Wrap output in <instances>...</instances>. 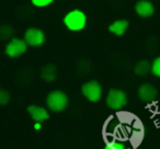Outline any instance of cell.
<instances>
[{"mask_svg":"<svg viewBox=\"0 0 160 149\" xmlns=\"http://www.w3.org/2000/svg\"><path fill=\"white\" fill-rule=\"evenodd\" d=\"M41 127H42L41 123H34V129H35V131H40Z\"/></svg>","mask_w":160,"mask_h":149,"instance_id":"cell-18","label":"cell"},{"mask_svg":"<svg viewBox=\"0 0 160 149\" xmlns=\"http://www.w3.org/2000/svg\"><path fill=\"white\" fill-rule=\"evenodd\" d=\"M137 96L142 102H146V103L153 102L158 98V90L151 83H142L138 88Z\"/></svg>","mask_w":160,"mask_h":149,"instance_id":"cell-7","label":"cell"},{"mask_svg":"<svg viewBox=\"0 0 160 149\" xmlns=\"http://www.w3.org/2000/svg\"><path fill=\"white\" fill-rule=\"evenodd\" d=\"M104 149H127L123 142H118V140H111L105 145Z\"/></svg>","mask_w":160,"mask_h":149,"instance_id":"cell-16","label":"cell"},{"mask_svg":"<svg viewBox=\"0 0 160 149\" xmlns=\"http://www.w3.org/2000/svg\"><path fill=\"white\" fill-rule=\"evenodd\" d=\"M151 73L157 78H160V56L155 58L151 62Z\"/></svg>","mask_w":160,"mask_h":149,"instance_id":"cell-14","label":"cell"},{"mask_svg":"<svg viewBox=\"0 0 160 149\" xmlns=\"http://www.w3.org/2000/svg\"><path fill=\"white\" fill-rule=\"evenodd\" d=\"M28 112L31 115L32 120L35 123H42L49 118V114L44 107L35 104H31L28 107Z\"/></svg>","mask_w":160,"mask_h":149,"instance_id":"cell-9","label":"cell"},{"mask_svg":"<svg viewBox=\"0 0 160 149\" xmlns=\"http://www.w3.org/2000/svg\"><path fill=\"white\" fill-rule=\"evenodd\" d=\"M13 30H12L11 27L9 25H2L1 29H0V37L2 38V40H8L10 38L12 35H13Z\"/></svg>","mask_w":160,"mask_h":149,"instance_id":"cell-13","label":"cell"},{"mask_svg":"<svg viewBox=\"0 0 160 149\" xmlns=\"http://www.w3.org/2000/svg\"><path fill=\"white\" fill-rule=\"evenodd\" d=\"M62 22L70 32H79L85 29L87 23V16L79 9L69 11L62 19Z\"/></svg>","mask_w":160,"mask_h":149,"instance_id":"cell-1","label":"cell"},{"mask_svg":"<svg viewBox=\"0 0 160 149\" xmlns=\"http://www.w3.org/2000/svg\"><path fill=\"white\" fill-rule=\"evenodd\" d=\"M68 102L69 101L67 94L60 90H54V91L49 92L46 97L47 107L55 113H60V112L65 111V109L68 107Z\"/></svg>","mask_w":160,"mask_h":149,"instance_id":"cell-2","label":"cell"},{"mask_svg":"<svg viewBox=\"0 0 160 149\" xmlns=\"http://www.w3.org/2000/svg\"><path fill=\"white\" fill-rule=\"evenodd\" d=\"M45 33L40 29L36 27H30L25 31L24 38L28 45L30 46H41L45 43Z\"/></svg>","mask_w":160,"mask_h":149,"instance_id":"cell-6","label":"cell"},{"mask_svg":"<svg viewBox=\"0 0 160 149\" xmlns=\"http://www.w3.org/2000/svg\"><path fill=\"white\" fill-rule=\"evenodd\" d=\"M108 107L114 111H120L127 104V96L123 90L112 88L105 99Z\"/></svg>","mask_w":160,"mask_h":149,"instance_id":"cell-3","label":"cell"},{"mask_svg":"<svg viewBox=\"0 0 160 149\" xmlns=\"http://www.w3.org/2000/svg\"><path fill=\"white\" fill-rule=\"evenodd\" d=\"M28 44L24 40L21 38H12L6 45L5 53L9 58H18L27 52Z\"/></svg>","mask_w":160,"mask_h":149,"instance_id":"cell-5","label":"cell"},{"mask_svg":"<svg viewBox=\"0 0 160 149\" xmlns=\"http://www.w3.org/2000/svg\"><path fill=\"white\" fill-rule=\"evenodd\" d=\"M128 24L129 23L127 20H116L109 25V31L116 36H122L126 32Z\"/></svg>","mask_w":160,"mask_h":149,"instance_id":"cell-11","label":"cell"},{"mask_svg":"<svg viewBox=\"0 0 160 149\" xmlns=\"http://www.w3.org/2000/svg\"><path fill=\"white\" fill-rule=\"evenodd\" d=\"M41 78L46 82H53L57 78V68L54 64H47L41 69Z\"/></svg>","mask_w":160,"mask_h":149,"instance_id":"cell-10","label":"cell"},{"mask_svg":"<svg viewBox=\"0 0 160 149\" xmlns=\"http://www.w3.org/2000/svg\"><path fill=\"white\" fill-rule=\"evenodd\" d=\"M10 99H11V97H10L9 91L5 89H0V105L5 107V105L9 104Z\"/></svg>","mask_w":160,"mask_h":149,"instance_id":"cell-15","label":"cell"},{"mask_svg":"<svg viewBox=\"0 0 160 149\" xmlns=\"http://www.w3.org/2000/svg\"><path fill=\"white\" fill-rule=\"evenodd\" d=\"M51 3H53L52 0H32V5L38 8L47 7V6H49Z\"/></svg>","mask_w":160,"mask_h":149,"instance_id":"cell-17","label":"cell"},{"mask_svg":"<svg viewBox=\"0 0 160 149\" xmlns=\"http://www.w3.org/2000/svg\"><path fill=\"white\" fill-rule=\"evenodd\" d=\"M134 72L139 77L147 76L149 72H151V62H149L146 59L138 60L134 66Z\"/></svg>","mask_w":160,"mask_h":149,"instance_id":"cell-12","label":"cell"},{"mask_svg":"<svg viewBox=\"0 0 160 149\" xmlns=\"http://www.w3.org/2000/svg\"><path fill=\"white\" fill-rule=\"evenodd\" d=\"M81 93L88 101L97 103L102 97V87L97 80H90L82 85Z\"/></svg>","mask_w":160,"mask_h":149,"instance_id":"cell-4","label":"cell"},{"mask_svg":"<svg viewBox=\"0 0 160 149\" xmlns=\"http://www.w3.org/2000/svg\"><path fill=\"white\" fill-rule=\"evenodd\" d=\"M135 11L140 18H149L155 12L152 2L148 0H139L135 5Z\"/></svg>","mask_w":160,"mask_h":149,"instance_id":"cell-8","label":"cell"}]
</instances>
